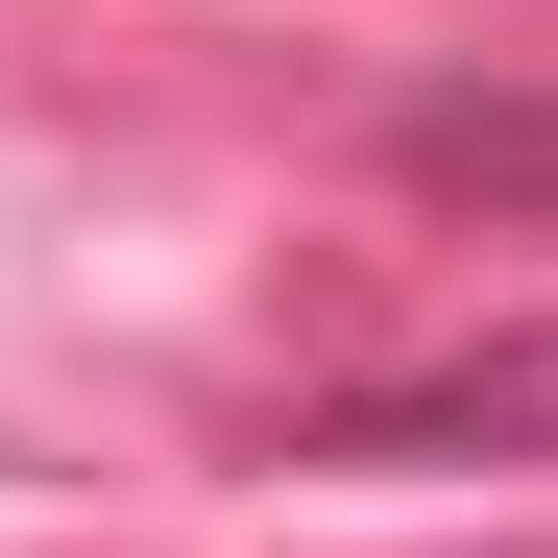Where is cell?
I'll use <instances>...</instances> for the list:
<instances>
[{
    "label": "cell",
    "mask_w": 558,
    "mask_h": 558,
    "mask_svg": "<svg viewBox=\"0 0 558 558\" xmlns=\"http://www.w3.org/2000/svg\"><path fill=\"white\" fill-rule=\"evenodd\" d=\"M389 170L413 195H486V219H558V98H389Z\"/></svg>",
    "instance_id": "2"
},
{
    "label": "cell",
    "mask_w": 558,
    "mask_h": 558,
    "mask_svg": "<svg viewBox=\"0 0 558 558\" xmlns=\"http://www.w3.org/2000/svg\"><path fill=\"white\" fill-rule=\"evenodd\" d=\"M292 461H364V486H558V316H486V340H413V364H340L292 413Z\"/></svg>",
    "instance_id": "1"
}]
</instances>
